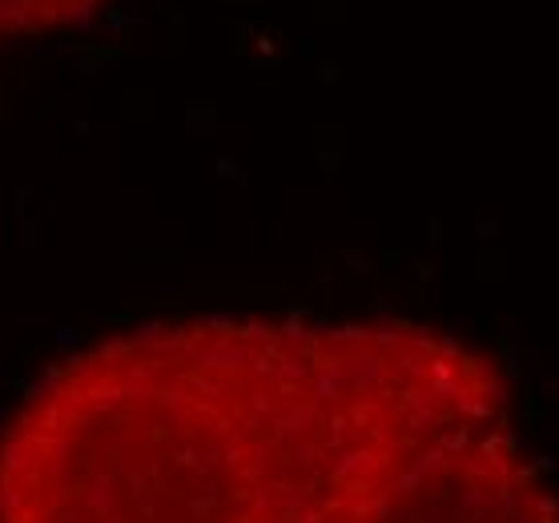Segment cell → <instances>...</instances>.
Listing matches in <instances>:
<instances>
[{"label": "cell", "mask_w": 559, "mask_h": 523, "mask_svg": "<svg viewBox=\"0 0 559 523\" xmlns=\"http://www.w3.org/2000/svg\"><path fill=\"white\" fill-rule=\"evenodd\" d=\"M508 419L496 367L415 322H162L9 415L0 523H318L415 447Z\"/></svg>", "instance_id": "cell-1"}, {"label": "cell", "mask_w": 559, "mask_h": 523, "mask_svg": "<svg viewBox=\"0 0 559 523\" xmlns=\"http://www.w3.org/2000/svg\"><path fill=\"white\" fill-rule=\"evenodd\" d=\"M318 523H559V496L508 419L415 447L350 487Z\"/></svg>", "instance_id": "cell-2"}, {"label": "cell", "mask_w": 559, "mask_h": 523, "mask_svg": "<svg viewBox=\"0 0 559 523\" xmlns=\"http://www.w3.org/2000/svg\"><path fill=\"white\" fill-rule=\"evenodd\" d=\"M102 0H0V40L37 37L85 16Z\"/></svg>", "instance_id": "cell-3"}]
</instances>
